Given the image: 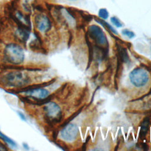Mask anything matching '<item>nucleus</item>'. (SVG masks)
Returning <instances> with one entry per match:
<instances>
[{"mask_svg":"<svg viewBox=\"0 0 151 151\" xmlns=\"http://www.w3.org/2000/svg\"><path fill=\"white\" fill-rule=\"evenodd\" d=\"M2 81L9 87H23L29 83L31 78L26 72L17 70L5 74L2 78Z\"/></svg>","mask_w":151,"mask_h":151,"instance_id":"obj_1","label":"nucleus"},{"mask_svg":"<svg viewBox=\"0 0 151 151\" xmlns=\"http://www.w3.org/2000/svg\"><path fill=\"white\" fill-rule=\"evenodd\" d=\"M5 60L12 65H19L25 59V53L23 48L17 43L8 44L4 51Z\"/></svg>","mask_w":151,"mask_h":151,"instance_id":"obj_2","label":"nucleus"},{"mask_svg":"<svg viewBox=\"0 0 151 151\" xmlns=\"http://www.w3.org/2000/svg\"><path fill=\"white\" fill-rule=\"evenodd\" d=\"M23 90L21 93L24 96L38 101H45L50 96L49 91L40 86H35Z\"/></svg>","mask_w":151,"mask_h":151,"instance_id":"obj_3","label":"nucleus"},{"mask_svg":"<svg viewBox=\"0 0 151 151\" xmlns=\"http://www.w3.org/2000/svg\"><path fill=\"white\" fill-rule=\"evenodd\" d=\"M131 83L137 87L145 86L149 80L147 72L142 68H137L134 69L129 74Z\"/></svg>","mask_w":151,"mask_h":151,"instance_id":"obj_4","label":"nucleus"},{"mask_svg":"<svg viewBox=\"0 0 151 151\" xmlns=\"http://www.w3.org/2000/svg\"><path fill=\"white\" fill-rule=\"evenodd\" d=\"M43 110L45 117L48 120L54 122L61 119V110L60 106L55 103L52 101L46 103Z\"/></svg>","mask_w":151,"mask_h":151,"instance_id":"obj_5","label":"nucleus"},{"mask_svg":"<svg viewBox=\"0 0 151 151\" xmlns=\"http://www.w3.org/2000/svg\"><path fill=\"white\" fill-rule=\"evenodd\" d=\"M34 22L37 29L40 33H46L51 29V21L45 14H37L34 18Z\"/></svg>","mask_w":151,"mask_h":151,"instance_id":"obj_6","label":"nucleus"},{"mask_svg":"<svg viewBox=\"0 0 151 151\" xmlns=\"http://www.w3.org/2000/svg\"><path fill=\"white\" fill-rule=\"evenodd\" d=\"M78 127L73 123L68 124L60 132L61 138L67 142H71L76 139L78 134Z\"/></svg>","mask_w":151,"mask_h":151,"instance_id":"obj_7","label":"nucleus"},{"mask_svg":"<svg viewBox=\"0 0 151 151\" xmlns=\"http://www.w3.org/2000/svg\"><path fill=\"white\" fill-rule=\"evenodd\" d=\"M88 32L90 37L96 42L101 45L107 43V38L102 29L97 25H93L89 27Z\"/></svg>","mask_w":151,"mask_h":151,"instance_id":"obj_8","label":"nucleus"},{"mask_svg":"<svg viewBox=\"0 0 151 151\" xmlns=\"http://www.w3.org/2000/svg\"><path fill=\"white\" fill-rule=\"evenodd\" d=\"M28 27L24 26H19L17 31L16 34L17 37L22 41H26L29 36V30Z\"/></svg>","mask_w":151,"mask_h":151,"instance_id":"obj_9","label":"nucleus"},{"mask_svg":"<svg viewBox=\"0 0 151 151\" xmlns=\"http://www.w3.org/2000/svg\"><path fill=\"white\" fill-rule=\"evenodd\" d=\"M96 21L97 22H98L99 23H100V24H102L104 27H106V28L109 29L110 31H111V32H113L114 34H117V31H116L114 28H113V27H111V25H110L108 22H105V21H103V20H101V19H96Z\"/></svg>","mask_w":151,"mask_h":151,"instance_id":"obj_10","label":"nucleus"},{"mask_svg":"<svg viewBox=\"0 0 151 151\" xmlns=\"http://www.w3.org/2000/svg\"><path fill=\"white\" fill-rule=\"evenodd\" d=\"M109 12L106 8H101L99 11V16L101 19H107L109 17Z\"/></svg>","mask_w":151,"mask_h":151,"instance_id":"obj_11","label":"nucleus"},{"mask_svg":"<svg viewBox=\"0 0 151 151\" xmlns=\"http://www.w3.org/2000/svg\"><path fill=\"white\" fill-rule=\"evenodd\" d=\"M110 21L117 28H120L122 27L123 26L122 22L120 21V20L116 17H112L110 18Z\"/></svg>","mask_w":151,"mask_h":151,"instance_id":"obj_12","label":"nucleus"},{"mask_svg":"<svg viewBox=\"0 0 151 151\" xmlns=\"http://www.w3.org/2000/svg\"><path fill=\"white\" fill-rule=\"evenodd\" d=\"M122 34L124 35H126L127 37H128L129 38H132L135 36V34L133 32L128 30L127 29H124L122 31Z\"/></svg>","mask_w":151,"mask_h":151,"instance_id":"obj_13","label":"nucleus"},{"mask_svg":"<svg viewBox=\"0 0 151 151\" xmlns=\"http://www.w3.org/2000/svg\"><path fill=\"white\" fill-rule=\"evenodd\" d=\"M18 116H19V117L21 118V120H24V121H26V117H25V115L24 114V113H22L21 112V111H18Z\"/></svg>","mask_w":151,"mask_h":151,"instance_id":"obj_14","label":"nucleus"},{"mask_svg":"<svg viewBox=\"0 0 151 151\" xmlns=\"http://www.w3.org/2000/svg\"><path fill=\"white\" fill-rule=\"evenodd\" d=\"M69 1H76L77 0H69Z\"/></svg>","mask_w":151,"mask_h":151,"instance_id":"obj_15","label":"nucleus"},{"mask_svg":"<svg viewBox=\"0 0 151 151\" xmlns=\"http://www.w3.org/2000/svg\"><path fill=\"white\" fill-rule=\"evenodd\" d=\"M0 132H1V131H0Z\"/></svg>","mask_w":151,"mask_h":151,"instance_id":"obj_16","label":"nucleus"}]
</instances>
